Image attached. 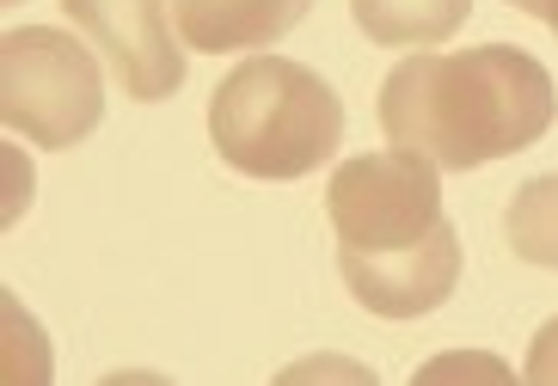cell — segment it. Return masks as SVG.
I'll return each mask as SVG.
<instances>
[{"instance_id":"obj_11","label":"cell","mask_w":558,"mask_h":386,"mask_svg":"<svg viewBox=\"0 0 558 386\" xmlns=\"http://www.w3.org/2000/svg\"><path fill=\"white\" fill-rule=\"evenodd\" d=\"M448 374H485V381H509V369L497 362V355H473V362H424L417 369V381H448Z\"/></svg>"},{"instance_id":"obj_2","label":"cell","mask_w":558,"mask_h":386,"mask_svg":"<svg viewBox=\"0 0 558 386\" xmlns=\"http://www.w3.org/2000/svg\"><path fill=\"white\" fill-rule=\"evenodd\" d=\"M215 154L246 178H307L344 142V105L313 68L289 56H252L209 98Z\"/></svg>"},{"instance_id":"obj_10","label":"cell","mask_w":558,"mask_h":386,"mask_svg":"<svg viewBox=\"0 0 558 386\" xmlns=\"http://www.w3.org/2000/svg\"><path fill=\"white\" fill-rule=\"evenodd\" d=\"M522 381L534 386H558V319H546L527 343V362H522Z\"/></svg>"},{"instance_id":"obj_12","label":"cell","mask_w":558,"mask_h":386,"mask_svg":"<svg viewBox=\"0 0 558 386\" xmlns=\"http://www.w3.org/2000/svg\"><path fill=\"white\" fill-rule=\"evenodd\" d=\"M509 7H522V13H534V19L546 13V0H509Z\"/></svg>"},{"instance_id":"obj_9","label":"cell","mask_w":558,"mask_h":386,"mask_svg":"<svg viewBox=\"0 0 558 386\" xmlns=\"http://www.w3.org/2000/svg\"><path fill=\"white\" fill-rule=\"evenodd\" d=\"M504 233H509V252L522 257V264L558 270V172L527 178L522 191L509 196Z\"/></svg>"},{"instance_id":"obj_7","label":"cell","mask_w":558,"mask_h":386,"mask_svg":"<svg viewBox=\"0 0 558 386\" xmlns=\"http://www.w3.org/2000/svg\"><path fill=\"white\" fill-rule=\"evenodd\" d=\"M313 0H172V25L197 56H240L289 37Z\"/></svg>"},{"instance_id":"obj_4","label":"cell","mask_w":558,"mask_h":386,"mask_svg":"<svg viewBox=\"0 0 558 386\" xmlns=\"http://www.w3.org/2000/svg\"><path fill=\"white\" fill-rule=\"evenodd\" d=\"M442 166L393 147V154H356L331 172L326 184V215L338 233V257H380L399 245L429 240L436 227H448L442 215Z\"/></svg>"},{"instance_id":"obj_13","label":"cell","mask_w":558,"mask_h":386,"mask_svg":"<svg viewBox=\"0 0 558 386\" xmlns=\"http://www.w3.org/2000/svg\"><path fill=\"white\" fill-rule=\"evenodd\" d=\"M541 19L553 25V37H558V0H546V13H541Z\"/></svg>"},{"instance_id":"obj_6","label":"cell","mask_w":558,"mask_h":386,"mask_svg":"<svg viewBox=\"0 0 558 386\" xmlns=\"http://www.w3.org/2000/svg\"><path fill=\"white\" fill-rule=\"evenodd\" d=\"M338 264H344L350 294L375 319H424L460 282V233L448 221L417 245H399V252H380V257H338Z\"/></svg>"},{"instance_id":"obj_3","label":"cell","mask_w":558,"mask_h":386,"mask_svg":"<svg viewBox=\"0 0 558 386\" xmlns=\"http://www.w3.org/2000/svg\"><path fill=\"white\" fill-rule=\"evenodd\" d=\"M105 117L99 56L56 25H13L0 37V123L25 142L81 147Z\"/></svg>"},{"instance_id":"obj_5","label":"cell","mask_w":558,"mask_h":386,"mask_svg":"<svg viewBox=\"0 0 558 386\" xmlns=\"http://www.w3.org/2000/svg\"><path fill=\"white\" fill-rule=\"evenodd\" d=\"M62 13L105 49L117 86L142 105H160L184 86V49L166 0H62Z\"/></svg>"},{"instance_id":"obj_1","label":"cell","mask_w":558,"mask_h":386,"mask_svg":"<svg viewBox=\"0 0 558 386\" xmlns=\"http://www.w3.org/2000/svg\"><path fill=\"white\" fill-rule=\"evenodd\" d=\"M380 135L436 160L442 172H473L534 147L558 117L553 74L515 44H473L448 56H405L380 81Z\"/></svg>"},{"instance_id":"obj_8","label":"cell","mask_w":558,"mask_h":386,"mask_svg":"<svg viewBox=\"0 0 558 386\" xmlns=\"http://www.w3.org/2000/svg\"><path fill=\"white\" fill-rule=\"evenodd\" d=\"M362 37L387 49H429L473 19V0H350Z\"/></svg>"}]
</instances>
